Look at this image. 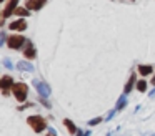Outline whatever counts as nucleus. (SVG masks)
I'll list each match as a JSON object with an SVG mask.
<instances>
[{"instance_id":"nucleus-12","label":"nucleus","mask_w":155,"mask_h":136,"mask_svg":"<svg viewBox=\"0 0 155 136\" xmlns=\"http://www.w3.org/2000/svg\"><path fill=\"white\" fill-rule=\"evenodd\" d=\"M30 12H32V10L27 8V7H17L14 15H17V17H28V15H30Z\"/></svg>"},{"instance_id":"nucleus-8","label":"nucleus","mask_w":155,"mask_h":136,"mask_svg":"<svg viewBox=\"0 0 155 136\" xmlns=\"http://www.w3.org/2000/svg\"><path fill=\"white\" fill-rule=\"evenodd\" d=\"M24 56L27 60H34L35 56H37V50L34 48V45H32L30 40H27V48L24 50Z\"/></svg>"},{"instance_id":"nucleus-16","label":"nucleus","mask_w":155,"mask_h":136,"mask_svg":"<svg viewBox=\"0 0 155 136\" xmlns=\"http://www.w3.org/2000/svg\"><path fill=\"white\" fill-rule=\"evenodd\" d=\"M137 90H138L140 93H145V91H147V81H145V80L137 81Z\"/></svg>"},{"instance_id":"nucleus-18","label":"nucleus","mask_w":155,"mask_h":136,"mask_svg":"<svg viewBox=\"0 0 155 136\" xmlns=\"http://www.w3.org/2000/svg\"><path fill=\"white\" fill-rule=\"evenodd\" d=\"M4 65L7 66V68H14V65L10 63V60H4Z\"/></svg>"},{"instance_id":"nucleus-14","label":"nucleus","mask_w":155,"mask_h":136,"mask_svg":"<svg viewBox=\"0 0 155 136\" xmlns=\"http://www.w3.org/2000/svg\"><path fill=\"white\" fill-rule=\"evenodd\" d=\"M64 125H65V128L68 129V133H72V134H75V133H78L77 126L74 125V121H72V119H67V118H65V119H64Z\"/></svg>"},{"instance_id":"nucleus-20","label":"nucleus","mask_w":155,"mask_h":136,"mask_svg":"<svg viewBox=\"0 0 155 136\" xmlns=\"http://www.w3.org/2000/svg\"><path fill=\"white\" fill-rule=\"evenodd\" d=\"M48 134H57V131H55L54 128H50V129H48Z\"/></svg>"},{"instance_id":"nucleus-6","label":"nucleus","mask_w":155,"mask_h":136,"mask_svg":"<svg viewBox=\"0 0 155 136\" xmlns=\"http://www.w3.org/2000/svg\"><path fill=\"white\" fill-rule=\"evenodd\" d=\"M12 86H14V78L10 75H4L0 78V88H2V93L5 96L8 95V88H12Z\"/></svg>"},{"instance_id":"nucleus-21","label":"nucleus","mask_w":155,"mask_h":136,"mask_svg":"<svg viewBox=\"0 0 155 136\" xmlns=\"http://www.w3.org/2000/svg\"><path fill=\"white\" fill-rule=\"evenodd\" d=\"M150 85H153V86H155V75H153V78H152V81H150Z\"/></svg>"},{"instance_id":"nucleus-17","label":"nucleus","mask_w":155,"mask_h":136,"mask_svg":"<svg viewBox=\"0 0 155 136\" xmlns=\"http://www.w3.org/2000/svg\"><path fill=\"white\" fill-rule=\"evenodd\" d=\"M102 121H104V118H94V119L88 121V126H97L98 123H102Z\"/></svg>"},{"instance_id":"nucleus-19","label":"nucleus","mask_w":155,"mask_h":136,"mask_svg":"<svg viewBox=\"0 0 155 136\" xmlns=\"http://www.w3.org/2000/svg\"><path fill=\"white\" fill-rule=\"evenodd\" d=\"M115 111H117V108H115V109H112V111H110V113H108V115H107V119H112V118H114V115H115Z\"/></svg>"},{"instance_id":"nucleus-4","label":"nucleus","mask_w":155,"mask_h":136,"mask_svg":"<svg viewBox=\"0 0 155 136\" xmlns=\"http://www.w3.org/2000/svg\"><path fill=\"white\" fill-rule=\"evenodd\" d=\"M17 7H18V0H7V5H5L4 12H2V20H5V18L14 15Z\"/></svg>"},{"instance_id":"nucleus-7","label":"nucleus","mask_w":155,"mask_h":136,"mask_svg":"<svg viewBox=\"0 0 155 136\" xmlns=\"http://www.w3.org/2000/svg\"><path fill=\"white\" fill-rule=\"evenodd\" d=\"M45 3H47V0H25V7L30 8V10H34V12L44 8Z\"/></svg>"},{"instance_id":"nucleus-3","label":"nucleus","mask_w":155,"mask_h":136,"mask_svg":"<svg viewBox=\"0 0 155 136\" xmlns=\"http://www.w3.org/2000/svg\"><path fill=\"white\" fill-rule=\"evenodd\" d=\"M27 43V40H25L24 35H20V33H15V35H10L7 38V46L12 50H18L22 48V45H25Z\"/></svg>"},{"instance_id":"nucleus-5","label":"nucleus","mask_w":155,"mask_h":136,"mask_svg":"<svg viewBox=\"0 0 155 136\" xmlns=\"http://www.w3.org/2000/svg\"><path fill=\"white\" fill-rule=\"evenodd\" d=\"M8 28H10L12 32H25V30H27V20H25V17H20V18L14 20V22L8 25Z\"/></svg>"},{"instance_id":"nucleus-2","label":"nucleus","mask_w":155,"mask_h":136,"mask_svg":"<svg viewBox=\"0 0 155 136\" xmlns=\"http://www.w3.org/2000/svg\"><path fill=\"white\" fill-rule=\"evenodd\" d=\"M12 93H14V98L18 103H24L27 100V95H28V85H25V83H14Z\"/></svg>"},{"instance_id":"nucleus-15","label":"nucleus","mask_w":155,"mask_h":136,"mask_svg":"<svg viewBox=\"0 0 155 136\" xmlns=\"http://www.w3.org/2000/svg\"><path fill=\"white\" fill-rule=\"evenodd\" d=\"M125 106H127V96H125V95H122L120 98H118L117 106H115V108H117V109H124Z\"/></svg>"},{"instance_id":"nucleus-1","label":"nucleus","mask_w":155,"mask_h":136,"mask_svg":"<svg viewBox=\"0 0 155 136\" xmlns=\"http://www.w3.org/2000/svg\"><path fill=\"white\" fill-rule=\"evenodd\" d=\"M27 125H30V128L34 129L35 133H42L45 128H47V121H45L44 116L40 115H32L27 118Z\"/></svg>"},{"instance_id":"nucleus-10","label":"nucleus","mask_w":155,"mask_h":136,"mask_svg":"<svg viewBox=\"0 0 155 136\" xmlns=\"http://www.w3.org/2000/svg\"><path fill=\"white\" fill-rule=\"evenodd\" d=\"M137 85V75H135V71L130 75V78H128V81H127V85H125V88H124V93L125 95H128V93L134 90V86Z\"/></svg>"},{"instance_id":"nucleus-13","label":"nucleus","mask_w":155,"mask_h":136,"mask_svg":"<svg viewBox=\"0 0 155 136\" xmlns=\"http://www.w3.org/2000/svg\"><path fill=\"white\" fill-rule=\"evenodd\" d=\"M17 68L22 70V71H34V65L28 62H18L17 63Z\"/></svg>"},{"instance_id":"nucleus-11","label":"nucleus","mask_w":155,"mask_h":136,"mask_svg":"<svg viewBox=\"0 0 155 136\" xmlns=\"http://www.w3.org/2000/svg\"><path fill=\"white\" fill-rule=\"evenodd\" d=\"M138 73H140L142 76H147V75H152V71H153V66L152 65H138Z\"/></svg>"},{"instance_id":"nucleus-9","label":"nucleus","mask_w":155,"mask_h":136,"mask_svg":"<svg viewBox=\"0 0 155 136\" xmlns=\"http://www.w3.org/2000/svg\"><path fill=\"white\" fill-rule=\"evenodd\" d=\"M34 85H35V88H37V91H38V95H40V96H48L50 90H48V86L45 85L44 81H38V80H35Z\"/></svg>"},{"instance_id":"nucleus-22","label":"nucleus","mask_w":155,"mask_h":136,"mask_svg":"<svg viewBox=\"0 0 155 136\" xmlns=\"http://www.w3.org/2000/svg\"><path fill=\"white\" fill-rule=\"evenodd\" d=\"M0 2H5V0H0Z\"/></svg>"}]
</instances>
